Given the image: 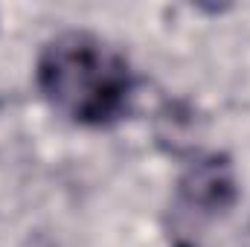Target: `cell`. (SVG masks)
Here are the masks:
<instances>
[{
	"mask_svg": "<svg viewBox=\"0 0 250 247\" xmlns=\"http://www.w3.org/2000/svg\"><path fill=\"white\" fill-rule=\"evenodd\" d=\"M38 87L73 123L105 125L128 105L131 70L105 41L87 32H67L44 47L38 59Z\"/></svg>",
	"mask_w": 250,
	"mask_h": 247,
	"instance_id": "obj_1",
	"label": "cell"
},
{
	"mask_svg": "<svg viewBox=\"0 0 250 247\" xmlns=\"http://www.w3.org/2000/svg\"><path fill=\"white\" fill-rule=\"evenodd\" d=\"M236 204V175L227 157L209 154L189 166L178 181L172 201V242L175 247H198L212 221L230 212Z\"/></svg>",
	"mask_w": 250,
	"mask_h": 247,
	"instance_id": "obj_2",
	"label": "cell"
}]
</instances>
